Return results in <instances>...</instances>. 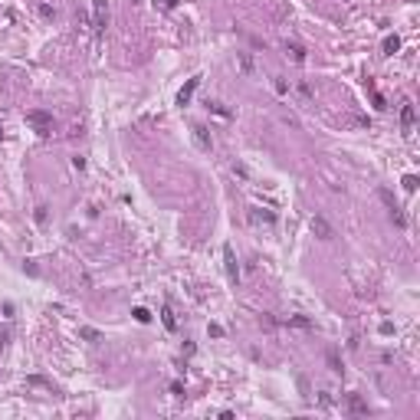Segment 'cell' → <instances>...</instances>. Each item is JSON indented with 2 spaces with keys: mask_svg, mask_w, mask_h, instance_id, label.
I'll return each mask as SVG.
<instances>
[{
  "mask_svg": "<svg viewBox=\"0 0 420 420\" xmlns=\"http://www.w3.org/2000/svg\"><path fill=\"white\" fill-rule=\"evenodd\" d=\"M105 26H109V7L105 0H92V30L105 33Z\"/></svg>",
  "mask_w": 420,
  "mask_h": 420,
  "instance_id": "cell-1",
  "label": "cell"
},
{
  "mask_svg": "<svg viewBox=\"0 0 420 420\" xmlns=\"http://www.w3.org/2000/svg\"><path fill=\"white\" fill-rule=\"evenodd\" d=\"M26 125H33L40 135H46L53 128V115L49 112H26Z\"/></svg>",
  "mask_w": 420,
  "mask_h": 420,
  "instance_id": "cell-2",
  "label": "cell"
},
{
  "mask_svg": "<svg viewBox=\"0 0 420 420\" xmlns=\"http://www.w3.org/2000/svg\"><path fill=\"white\" fill-rule=\"evenodd\" d=\"M223 266H227V279L236 286V282H240V266H236V253H233L230 243L223 246Z\"/></svg>",
  "mask_w": 420,
  "mask_h": 420,
  "instance_id": "cell-3",
  "label": "cell"
},
{
  "mask_svg": "<svg viewBox=\"0 0 420 420\" xmlns=\"http://www.w3.org/2000/svg\"><path fill=\"white\" fill-rule=\"evenodd\" d=\"M377 194H381V200H384V204H387V210H391V220L397 223V227H407V220H404L400 207L394 204V194H391V190H377Z\"/></svg>",
  "mask_w": 420,
  "mask_h": 420,
  "instance_id": "cell-4",
  "label": "cell"
},
{
  "mask_svg": "<svg viewBox=\"0 0 420 420\" xmlns=\"http://www.w3.org/2000/svg\"><path fill=\"white\" fill-rule=\"evenodd\" d=\"M197 86H200V76H194V79H187V86L177 92V105H181V109H184V105H190V99H194Z\"/></svg>",
  "mask_w": 420,
  "mask_h": 420,
  "instance_id": "cell-5",
  "label": "cell"
},
{
  "mask_svg": "<svg viewBox=\"0 0 420 420\" xmlns=\"http://www.w3.org/2000/svg\"><path fill=\"white\" fill-rule=\"evenodd\" d=\"M312 233H315V236H322V240H332V236H335V230L328 227V220H325V217H312Z\"/></svg>",
  "mask_w": 420,
  "mask_h": 420,
  "instance_id": "cell-6",
  "label": "cell"
},
{
  "mask_svg": "<svg viewBox=\"0 0 420 420\" xmlns=\"http://www.w3.org/2000/svg\"><path fill=\"white\" fill-rule=\"evenodd\" d=\"M190 132H194V141H197L200 151H210V148H213V141H210V135H207V128H204V125H194Z\"/></svg>",
  "mask_w": 420,
  "mask_h": 420,
  "instance_id": "cell-7",
  "label": "cell"
},
{
  "mask_svg": "<svg viewBox=\"0 0 420 420\" xmlns=\"http://www.w3.org/2000/svg\"><path fill=\"white\" fill-rule=\"evenodd\" d=\"M400 128H404V135H410V128H414V105L410 102H404V109H400Z\"/></svg>",
  "mask_w": 420,
  "mask_h": 420,
  "instance_id": "cell-8",
  "label": "cell"
},
{
  "mask_svg": "<svg viewBox=\"0 0 420 420\" xmlns=\"http://www.w3.org/2000/svg\"><path fill=\"white\" fill-rule=\"evenodd\" d=\"M250 220H253V223H269V227H273V223H276V217H273L269 210H259V207H253V210H250Z\"/></svg>",
  "mask_w": 420,
  "mask_h": 420,
  "instance_id": "cell-9",
  "label": "cell"
},
{
  "mask_svg": "<svg viewBox=\"0 0 420 420\" xmlns=\"http://www.w3.org/2000/svg\"><path fill=\"white\" fill-rule=\"evenodd\" d=\"M381 49H384V56H394V53L400 49V36H394V33H391V36H384Z\"/></svg>",
  "mask_w": 420,
  "mask_h": 420,
  "instance_id": "cell-10",
  "label": "cell"
},
{
  "mask_svg": "<svg viewBox=\"0 0 420 420\" xmlns=\"http://www.w3.org/2000/svg\"><path fill=\"white\" fill-rule=\"evenodd\" d=\"M286 56L292 59V63H305V49L296 46V43H286Z\"/></svg>",
  "mask_w": 420,
  "mask_h": 420,
  "instance_id": "cell-11",
  "label": "cell"
},
{
  "mask_svg": "<svg viewBox=\"0 0 420 420\" xmlns=\"http://www.w3.org/2000/svg\"><path fill=\"white\" fill-rule=\"evenodd\" d=\"M348 410H351V414H368V404L358 397V394H348Z\"/></svg>",
  "mask_w": 420,
  "mask_h": 420,
  "instance_id": "cell-12",
  "label": "cell"
},
{
  "mask_svg": "<svg viewBox=\"0 0 420 420\" xmlns=\"http://www.w3.org/2000/svg\"><path fill=\"white\" fill-rule=\"evenodd\" d=\"M36 13H40L43 20H56V7L53 3H36Z\"/></svg>",
  "mask_w": 420,
  "mask_h": 420,
  "instance_id": "cell-13",
  "label": "cell"
},
{
  "mask_svg": "<svg viewBox=\"0 0 420 420\" xmlns=\"http://www.w3.org/2000/svg\"><path fill=\"white\" fill-rule=\"evenodd\" d=\"M273 86H276V92H279V95H289V92H292V82H286L282 76H276V79H273Z\"/></svg>",
  "mask_w": 420,
  "mask_h": 420,
  "instance_id": "cell-14",
  "label": "cell"
},
{
  "mask_svg": "<svg viewBox=\"0 0 420 420\" xmlns=\"http://www.w3.org/2000/svg\"><path fill=\"white\" fill-rule=\"evenodd\" d=\"M161 322H164V328H167V332H174V328H177V319H174V312H171V309L161 312Z\"/></svg>",
  "mask_w": 420,
  "mask_h": 420,
  "instance_id": "cell-15",
  "label": "cell"
},
{
  "mask_svg": "<svg viewBox=\"0 0 420 420\" xmlns=\"http://www.w3.org/2000/svg\"><path fill=\"white\" fill-rule=\"evenodd\" d=\"M132 315H135V322H141V325H148V322H151V312L141 309V305H138V309H132Z\"/></svg>",
  "mask_w": 420,
  "mask_h": 420,
  "instance_id": "cell-16",
  "label": "cell"
},
{
  "mask_svg": "<svg viewBox=\"0 0 420 420\" xmlns=\"http://www.w3.org/2000/svg\"><path fill=\"white\" fill-rule=\"evenodd\" d=\"M292 92H299L302 99H312V86H309V82H296V86H292Z\"/></svg>",
  "mask_w": 420,
  "mask_h": 420,
  "instance_id": "cell-17",
  "label": "cell"
},
{
  "mask_svg": "<svg viewBox=\"0 0 420 420\" xmlns=\"http://www.w3.org/2000/svg\"><path fill=\"white\" fill-rule=\"evenodd\" d=\"M207 109H210V112H217V115H220V118H230V112L223 109L220 102H207Z\"/></svg>",
  "mask_w": 420,
  "mask_h": 420,
  "instance_id": "cell-18",
  "label": "cell"
},
{
  "mask_svg": "<svg viewBox=\"0 0 420 420\" xmlns=\"http://www.w3.org/2000/svg\"><path fill=\"white\" fill-rule=\"evenodd\" d=\"M404 190H410V194L417 190V177H414V174H407V177H404Z\"/></svg>",
  "mask_w": 420,
  "mask_h": 420,
  "instance_id": "cell-19",
  "label": "cell"
},
{
  "mask_svg": "<svg viewBox=\"0 0 420 420\" xmlns=\"http://www.w3.org/2000/svg\"><path fill=\"white\" fill-rule=\"evenodd\" d=\"M82 338H89V342H99L102 335H99V332H95V328H82Z\"/></svg>",
  "mask_w": 420,
  "mask_h": 420,
  "instance_id": "cell-20",
  "label": "cell"
},
{
  "mask_svg": "<svg viewBox=\"0 0 420 420\" xmlns=\"http://www.w3.org/2000/svg\"><path fill=\"white\" fill-rule=\"evenodd\" d=\"M155 3H161L164 10H171V7H177V0H155Z\"/></svg>",
  "mask_w": 420,
  "mask_h": 420,
  "instance_id": "cell-21",
  "label": "cell"
},
{
  "mask_svg": "<svg viewBox=\"0 0 420 420\" xmlns=\"http://www.w3.org/2000/svg\"><path fill=\"white\" fill-rule=\"evenodd\" d=\"M0 135H3V125H0Z\"/></svg>",
  "mask_w": 420,
  "mask_h": 420,
  "instance_id": "cell-22",
  "label": "cell"
}]
</instances>
